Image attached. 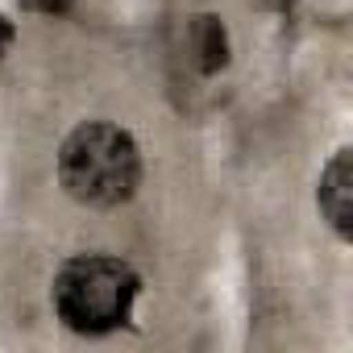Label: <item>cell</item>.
Returning <instances> with one entry per match:
<instances>
[{
	"instance_id": "6da1fadb",
	"label": "cell",
	"mask_w": 353,
	"mask_h": 353,
	"mask_svg": "<svg viewBox=\"0 0 353 353\" xmlns=\"http://www.w3.org/2000/svg\"><path fill=\"white\" fill-rule=\"evenodd\" d=\"M59 183L83 208H121L141 183V150L112 121H83L59 145Z\"/></svg>"
},
{
	"instance_id": "7a4b0ae2",
	"label": "cell",
	"mask_w": 353,
	"mask_h": 353,
	"mask_svg": "<svg viewBox=\"0 0 353 353\" xmlns=\"http://www.w3.org/2000/svg\"><path fill=\"white\" fill-rule=\"evenodd\" d=\"M137 295H141L137 270L108 254L67 258L50 287L54 316L79 336H104V332H117L121 324H129Z\"/></svg>"
},
{
	"instance_id": "277c9868",
	"label": "cell",
	"mask_w": 353,
	"mask_h": 353,
	"mask_svg": "<svg viewBox=\"0 0 353 353\" xmlns=\"http://www.w3.org/2000/svg\"><path fill=\"white\" fill-rule=\"evenodd\" d=\"M196 54H200V71L212 75L229 63V38H225V26L221 17H196Z\"/></svg>"
},
{
	"instance_id": "3957f363",
	"label": "cell",
	"mask_w": 353,
	"mask_h": 353,
	"mask_svg": "<svg viewBox=\"0 0 353 353\" xmlns=\"http://www.w3.org/2000/svg\"><path fill=\"white\" fill-rule=\"evenodd\" d=\"M316 208L341 241H353V150H336L320 174Z\"/></svg>"
},
{
	"instance_id": "5b68a950",
	"label": "cell",
	"mask_w": 353,
	"mask_h": 353,
	"mask_svg": "<svg viewBox=\"0 0 353 353\" xmlns=\"http://www.w3.org/2000/svg\"><path fill=\"white\" fill-rule=\"evenodd\" d=\"M71 5H75V0H26V9L46 13V17H59V13H67Z\"/></svg>"
},
{
	"instance_id": "8992f818",
	"label": "cell",
	"mask_w": 353,
	"mask_h": 353,
	"mask_svg": "<svg viewBox=\"0 0 353 353\" xmlns=\"http://www.w3.org/2000/svg\"><path fill=\"white\" fill-rule=\"evenodd\" d=\"M13 34H17V30H13V21H9L5 13H0V54H5V50H9V42H13Z\"/></svg>"
}]
</instances>
